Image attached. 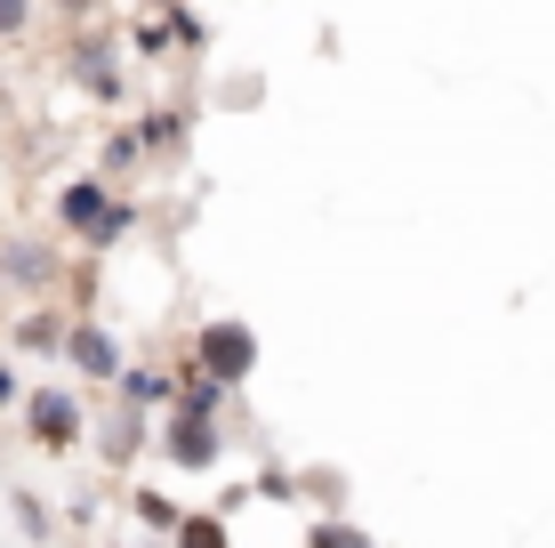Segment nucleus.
<instances>
[{
	"label": "nucleus",
	"mask_w": 555,
	"mask_h": 548,
	"mask_svg": "<svg viewBox=\"0 0 555 548\" xmlns=\"http://www.w3.org/2000/svg\"><path fill=\"white\" fill-rule=\"evenodd\" d=\"M250 364H258V339L242 331V323H209V331H202V371H209L218 387H234Z\"/></svg>",
	"instance_id": "obj_1"
},
{
	"label": "nucleus",
	"mask_w": 555,
	"mask_h": 548,
	"mask_svg": "<svg viewBox=\"0 0 555 548\" xmlns=\"http://www.w3.org/2000/svg\"><path fill=\"white\" fill-rule=\"evenodd\" d=\"M33 436H41L49 451H65L73 436H81V404L56 395V387H41V395H33Z\"/></svg>",
	"instance_id": "obj_2"
},
{
	"label": "nucleus",
	"mask_w": 555,
	"mask_h": 548,
	"mask_svg": "<svg viewBox=\"0 0 555 548\" xmlns=\"http://www.w3.org/2000/svg\"><path fill=\"white\" fill-rule=\"evenodd\" d=\"M65 226H73V234H113V226H121V211H113L98 186H65Z\"/></svg>",
	"instance_id": "obj_3"
},
{
	"label": "nucleus",
	"mask_w": 555,
	"mask_h": 548,
	"mask_svg": "<svg viewBox=\"0 0 555 548\" xmlns=\"http://www.w3.org/2000/svg\"><path fill=\"white\" fill-rule=\"evenodd\" d=\"M73 364L105 380V371H113V339H105V331H73Z\"/></svg>",
	"instance_id": "obj_4"
},
{
	"label": "nucleus",
	"mask_w": 555,
	"mask_h": 548,
	"mask_svg": "<svg viewBox=\"0 0 555 548\" xmlns=\"http://www.w3.org/2000/svg\"><path fill=\"white\" fill-rule=\"evenodd\" d=\"M169 451H178L185 468H209V451H218V444H209V428H202V420H185L178 436H169Z\"/></svg>",
	"instance_id": "obj_5"
},
{
	"label": "nucleus",
	"mask_w": 555,
	"mask_h": 548,
	"mask_svg": "<svg viewBox=\"0 0 555 548\" xmlns=\"http://www.w3.org/2000/svg\"><path fill=\"white\" fill-rule=\"evenodd\" d=\"M25 25V0H0V33H16Z\"/></svg>",
	"instance_id": "obj_6"
}]
</instances>
